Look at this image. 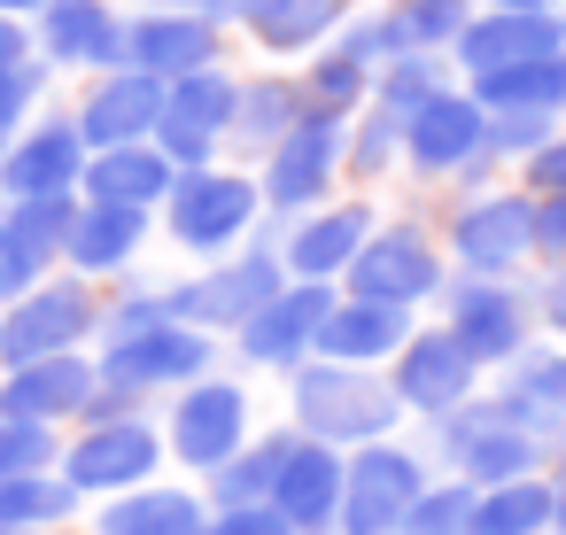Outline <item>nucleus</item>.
Wrapping results in <instances>:
<instances>
[{
  "mask_svg": "<svg viewBox=\"0 0 566 535\" xmlns=\"http://www.w3.org/2000/svg\"><path fill=\"white\" fill-rule=\"evenodd\" d=\"M24 9H48V0H0V17H24Z\"/></svg>",
  "mask_w": 566,
  "mask_h": 535,
  "instance_id": "nucleus-54",
  "label": "nucleus"
},
{
  "mask_svg": "<svg viewBox=\"0 0 566 535\" xmlns=\"http://www.w3.org/2000/svg\"><path fill=\"white\" fill-rule=\"evenodd\" d=\"M156 218L187 256L218 264V256H233V249H249L264 233V195H256L249 164H210V171H179Z\"/></svg>",
  "mask_w": 566,
  "mask_h": 535,
  "instance_id": "nucleus-6",
  "label": "nucleus"
},
{
  "mask_svg": "<svg viewBox=\"0 0 566 535\" xmlns=\"http://www.w3.org/2000/svg\"><path fill=\"white\" fill-rule=\"evenodd\" d=\"M558 481V473H551ZM551 535H566V481H558V520H551Z\"/></svg>",
  "mask_w": 566,
  "mask_h": 535,
  "instance_id": "nucleus-55",
  "label": "nucleus"
},
{
  "mask_svg": "<svg viewBox=\"0 0 566 535\" xmlns=\"http://www.w3.org/2000/svg\"><path fill=\"white\" fill-rule=\"evenodd\" d=\"M311 117L303 102V78L295 71H264V78H241V102H233V133H226V156H241L249 171Z\"/></svg>",
  "mask_w": 566,
  "mask_h": 535,
  "instance_id": "nucleus-26",
  "label": "nucleus"
},
{
  "mask_svg": "<svg viewBox=\"0 0 566 535\" xmlns=\"http://www.w3.org/2000/svg\"><path fill=\"white\" fill-rule=\"evenodd\" d=\"M465 94H473L489 117H504V109H543V117H566V63H558V55H543V63H512V71L473 78Z\"/></svg>",
  "mask_w": 566,
  "mask_h": 535,
  "instance_id": "nucleus-36",
  "label": "nucleus"
},
{
  "mask_svg": "<svg viewBox=\"0 0 566 535\" xmlns=\"http://www.w3.org/2000/svg\"><path fill=\"white\" fill-rule=\"evenodd\" d=\"M543 264H566V195L535 202V272Z\"/></svg>",
  "mask_w": 566,
  "mask_h": 535,
  "instance_id": "nucleus-49",
  "label": "nucleus"
},
{
  "mask_svg": "<svg viewBox=\"0 0 566 535\" xmlns=\"http://www.w3.org/2000/svg\"><path fill=\"white\" fill-rule=\"evenodd\" d=\"M442 86H458L450 55H427V48H411V55H396V63L373 78V109H388V117H411V109H427Z\"/></svg>",
  "mask_w": 566,
  "mask_h": 535,
  "instance_id": "nucleus-39",
  "label": "nucleus"
},
{
  "mask_svg": "<svg viewBox=\"0 0 566 535\" xmlns=\"http://www.w3.org/2000/svg\"><path fill=\"white\" fill-rule=\"evenodd\" d=\"M473 9H481V0H388V17L403 24V40L427 48V55H450L458 32L473 24Z\"/></svg>",
  "mask_w": 566,
  "mask_h": 535,
  "instance_id": "nucleus-41",
  "label": "nucleus"
},
{
  "mask_svg": "<svg viewBox=\"0 0 566 535\" xmlns=\"http://www.w3.org/2000/svg\"><path fill=\"white\" fill-rule=\"evenodd\" d=\"M0 156H9V140H0Z\"/></svg>",
  "mask_w": 566,
  "mask_h": 535,
  "instance_id": "nucleus-57",
  "label": "nucleus"
},
{
  "mask_svg": "<svg viewBox=\"0 0 566 535\" xmlns=\"http://www.w3.org/2000/svg\"><path fill=\"white\" fill-rule=\"evenodd\" d=\"M71 225H78V195H55V202H17L9 210V233L24 249L32 272H55L63 249H71Z\"/></svg>",
  "mask_w": 566,
  "mask_h": 535,
  "instance_id": "nucleus-40",
  "label": "nucleus"
},
{
  "mask_svg": "<svg viewBox=\"0 0 566 535\" xmlns=\"http://www.w3.org/2000/svg\"><path fill=\"white\" fill-rule=\"evenodd\" d=\"M233 102H241V71L210 63L195 78L164 86V117H156V156L171 171H210L226 164V133H233Z\"/></svg>",
  "mask_w": 566,
  "mask_h": 535,
  "instance_id": "nucleus-15",
  "label": "nucleus"
},
{
  "mask_svg": "<svg viewBox=\"0 0 566 535\" xmlns=\"http://www.w3.org/2000/svg\"><path fill=\"white\" fill-rule=\"evenodd\" d=\"M102 373H94V349H71V357H40V365H9L0 380V419H32V427H63L94 403Z\"/></svg>",
  "mask_w": 566,
  "mask_h": 535,
  "instance_id": "nucleus-21",
  "label": "nucleus"
},
{
  "mask_svg": "<svg viewBox=\"0 0 566 535\" xmlns=\"http://www.w3.org/2000/svg\"><path fill=\"white\" fill-rule=\"evenodd\" d=\"M287 427L303 442H326V450H365V442H388L403 434V403L388 388V373H365V365H334V357H311L303 373H287Z\"/></svg>",
  "mask_w": 566,
  "mask_h": 535,
  "instance_id": "nucleus-1",
  "label": "nucleus"
},
{
  "mask_svg": "<svg viewBox=\"0 0 566 535\" xmlns=\"http://www.w3.org/2000/svg\"><path fill=\"white\" fill-rule=\"evenodd\" d=\"M295 442H303V434L280 419L272 434H256L249 450H233L218 473H202V481H195V489H202V504H210V512H256V504H272V481H280V465L295 458Z\"/></svg>",
  "mask_w": 566,
  "mask_h": 535,
  "instance_id": "nucleus-33",
  "label": "nucleus"
},
{
  "mask_svg": "<svg viewBox=\"0 0 566 535\" xmlns=\"http://www.w3.org/2000/svg\"><path fill=\"white\" fill-rule=\"evenodd\" d=\"M434 233H442L450 272H465V280H527L535 272V202L512 179L481 187V195H450L434 210Z\"/></svg>",
  "mask_w": 566,
  "mask_h": 535,
  "instance_id": "nucleus-4",
  "label": "nucleus"
},
{
  "mask_svg": "<svg viewBox=\"0 0 566 535\" xmlns=\"http://www.w3.org/2000/svg\"><path fill=\"white\" fill-rule=\"evenodd\" d=\"M48 272H32L24 264V249H17V233H9V218H0V303H17L24 287H40Z\"/></svg>",
  "mask_w": 566,
  "mask_h": 535,
  "instance_id": "nucleus-50",
  "label": "nucleus"
},
{
  "mask_svg": "<svg viewBox=\"0 0 566 535\" xmlns=\"http://www.w3.org/2000/svg\"><path fill=\"white\" fill-rule=\"evenodd\" d=\"M210 63H226V32L218 24H202V17H171V9H148V17H133L125 24V71H148V78H195V71H210Z\"/></svg>",
  "mask_w": 566,
  "mask_h": 535,
  "instance_id": "nucleus-25",
  "label": "nucleus"
},
{
  "mask_svg": "<svg viewBox=\"0 0 566 535\" xmlns=\"http://www.w3.org/2000/svg\"><path fill=\"white\" fill-rule=\"evenodd\" d=\"M55 465H63V442H55V427H32V419H0V481L55 473Z\"/></svg>",
  "mask_w": 566,
  "mask_h": 535,
  "instance_id": "nucleus-44",
  "label": "nucleus"
},
{
  "mask_svg": "<svg viewBox=\"0 0 566 535\" xmlns=\"http://www.w3.org/2000/svg\"><path fill=\"white\" fill-rule=\"evenodd\" d=\"M481 9H558V0H481Z\"/></svg>",
  "mask_w": 566,
  "mask_h": 535,
  "instance_id": "nucleus-53",
  "label": "nucleus"
},
{
  "mask_svg": "<svg viewBox=\"0 0 566 535\" xmlns=\"http://www.w3.org/2000/svg\"><path fill=\"white\" fill-rule=\"evenodd\" d=\"M218 365H226V342L202 334V326H179V318H164V326H148V334H125V342H102V349H94L102 388L133 396L140 411H148L156 396H179V388L210 380Z\"/></svg>",
  "mask_w": 566,
  "mask_h": 535,
  "instance_id": "nucleus-8",
  "label": "nucleus"
},
{
  "mask_svg": "<svg viewBox=\"0 0 566 535\" xmlns=\"http://www.w3.org/2000/svg\"><path fill=\"white\" fill-rule=\"evenodd\" d=\"M543 140H558V117H543V109H504V117H489V156L504 164V179H512Z\"/></svg>",
  "mask_w": 566,
  "mask_h": 535,
  "instance_id": "nucleus-45",
  "label": "nucleus"
},
{
  "mask_svg": "<svg viewBox=\"0 0 566 535\" xmlns=\"http://www.w3.org/2000/svg\"><path fill=\"white\" fill-rule=\"evenodd\" d=\"M551 520H558V481L551 473H527V481L481 489L465 535H551Z\"/></svg>",
  "mask_w": 566,
  "mask_h": 535,
  "instance_id": "nucleus-34",
  "label": "nucleus"
},
{
  "mask_svg": "<svg viewBox=\"0 0 566 535\" xmlns=\"http://www.w3.org/2000/svg\"><path fill=\"white\" fill-rule=\"evenodd\" d=\"M427 481H434V465H427V450L411 434H388V442L349 450L334 535H403V520H411V504H419Z\"/></svg>",
  "mask_w": 566,
  "mask_h": 535,
  "instance_id": "nucleus-11",
  "label": "nucleus"
},
{
  "mask_svg": "<svg viewBox=\"0 0 566 535\" xmlns=\"http://www.w3.org/2000/svg\"><path fill=\"white\" fill-rule=\"evenodd\" d=\"M450 287V256H442V233L427 210H380L373 241L357 249L342 295H365V303H388V311H411L427 318Z\"/></svg>",
  "mask_w": 566,
  "mask_h": 535,
  "instance_id": "nucleus-3",
  "label": "nucleus"
},
{
  "mask_svg": "<svg viewBox=\"0 0 566 535\" xmlns=\"http://www.w3.org/2000/svg\"><path fill=\"white\" fill-rule=\"evenodd\" d=\"M357 0H264V9L241 17V32L272 55V63H311L342 24H349Z\"/></svg>",
  "mask_w": 566,
  "mask_h": 535,
  "instance_id": "nucleus-32",
  "label": "nucleus"
},
{
  "mask_svg": "<svg viewBox=\"0 0 566 535\" xmlns=\"http://www.w3.org/2000/svg\"><path fill=\"white\" fill-rule=\"evenodd\" d=\"M411 311H388V303H365V295H334L326 326H318V357L334 365H365V373H388V357L411 342Z\"/></svg>",
  "mask_w": 566,
  "mask_h": 535,
  "instance_id": "nucleus-27",
  "label": "nucleus"
},
{
  "mask_svg": "<svg viewBox=\"0 0 566 535\" xmlns=\"http://www.w3.org/2000/svg\"><path fill=\"white\" fill-rule=\"evenodd\" d=\"M164 427L148 419V411H125V419H86L78 434H71V450H63V481L78 489V504L86 496H125V489H148V481H164Z\"/></svg>",
  "mask_w": 566,
  "mask_h": 535,
  "instance_id": "nucleus-13",
  "label": "nucleus"
},
{
  "mask_svg": "<svg viewBox=\"0 0 566 535\" xmlns=\"http://www.w3.org/2000/svg\"><path fill=\"white\" fill-rule=\"evenodd\" d=\"M280 287H287V272H280V249H272V218H264V233H256L249 249L202 264L195 280H171L164 295H171V318H179V326H202V334L233 342Z\"/></svg>",
  "mask_w": 566,
  "mask_h": 535,
  "instance_id": "nucleus-7",
  "label": "nucleus"
},
{
  "mask_svg": "<svg viewBox=\"0 0 566 535\" xmlns=\"http://www.w3.org/2000/svg\"><path fill=\"white\" fill-rule=\"evenodd\" d=\"M171 164L156 156V140H133V148H102V156H86V179H78V202H109V210H164V195H171Z\"/></svg>",
  "mask_w": 566,
  "mask_h": 535,
  "instance_id": "nucleus-30",
  "label": "nucleus"
},
{
  "mask_svg": "<svg viewBox=\"0 0 566 535\" xmlns=\"http://www.w3.org/2000/svg\"><path fill=\"white\" fill-rule=\"evenodd\" d=\"M473 481H450V473H434L427 489H419V504H411V520H403V535H465L473 527Z\"/></svg>",
  "mask_w": 566,
  "mask_h": 535,
  "instance_id": "nucleus-43",
  "label": "nucleus"
},
{
  "mask_svg": "<svg viewBox=\"0 0 566 535\" xmlns=\"http://www.w3.org/2000/svg\"><path fill=\"white\" fill-rule=\"evenodd\" d=\"M32 63V32L17 17H0V71H24Z\"/></svg>",
  "mask_w": 566,
  "mask_h": 535,
  "instance_id": "nucleus-52",
  "label": "nucleus"
},
{
  "mask_svg": "<svg viewBox=\"0 0 566 535\" xmlns=\"http://www.w3.org/2000/svg\"><path fill=\"white\" fill-rule=\"evenodd\" d=\"M558 63H566V48H558Z\"/></svg>",
  "mask_w": 566,
  "mask_h": 535,
  "instance_id": "nucleus-58",
  "label": "nucleus"
},
{
  "mask_svg": "<svg viewBox=\"0 0 566 535\" xmlns=\"http://www.w3.org/2000/svg\"><path fill=\"white\" fill-rule=\"evenodd\" d=\"M202 527H210V504L195 481H148L94 512V535H202Z\"/></svg>",
  "mask_w": 566,
  "mask_h": 535,
  "instance_id": "nucleus-31",
  "label": "nucleus"
},
{
  "mask_svg": "<svg viewBox=\"0 0 566 535\" xmlns=\"http://www.w3.org/2000/svg\"><path fill=\"white\" fill-rule=\"evenodd\" d=\"M295 78H303V102H311L318 117H357V109L373 102V71H365L357 55H342L334 40H326Z\"/></svg>",
  "mask_w": 566,
  "mask_h": 535,
  "instance_id": "nucleus-38",
  "label": "nucleus"
},
{
  "mask_svg": "<svg viewBox=\"0 0 566 535\" xmlns=\"http://www.w3.org/2000/svg\"><path fill=\"white\" fill-rule=\"evenodd\" d=\"M342 148H349V117H303L264 164H256V195H264V218L272 225H287V218H303V210H326L334 195H349L342 187Z\"/></svg>",
  "mask_w": 566,
  "mask_h": 535,
  "instance_id": "nucleus-12",
  "label": "nucleus"
},
{
  "mask_svg": "<svg viewBox=\"0 0 566 535\" xmlns=\"http://www.w3.org/2000/svg\"><path fill=\"white\" fill-rule=\"evenodd\" d=\"M403 179L442 187V195L504 187V164L489 156V109L465 86H442L427 109L403 117Z\"/></svg>",
  "mask_w": 566,
  "mask_h": 535,
  "instance_id": "nucleus-2",
  "label": "nucleus"
},
{
  "mask_svg": "<svg viewBox=\"0 0 566 535\" xmlns=\"http://www.w3.org/2000/svg\"><path fill=\"white\" fill-rule=\"evenodd\" d=\"M78 512V489L63 473H24V481H0V527L9 535H55Z\"/></svg>",
  "mask_w": 566,
  "mask_h": 535,
  "instance_id": "nucleus-37",
  "label": "nucleus"
},
{
  "mask_svg": "<svg viewBox=\"0 0 566 535\" xmlns=\"http://www.w3.org/2000/svg\"><path fill=\"white\" fill-rule=\"evenodd\" d=\"M380 225V202L373 195H334L326 210H303L287 225H272V249H280V272L287 280H311V287H342L357 249L373 241Z\"/></svg>",
  "mask_w": 566,
  "mask_h": 535,
  "instance_id": "nucleus-16",
  "label": "nucleus"
},
{
  "mask_svg": "<svg viewBox=\"0 0 566 535\" xmlns=\"http://www.w3.org/2000/svg\"><path fill=\"white\" fill-rule=\"evenodd\" d=\"M558 133H566V117H558Z\"/></svg>",
  "mask_w": 566,
  "mask_h": 535,
  "instance_id": "nucleus-59",
  "label": "nucleus"
},
{
  "mask_svg": "<svg viewBox=\"0 0 566 535\" xmlns=\"http://www.w3.org/2000/svg\"><path fill=\"white\" fill-rule=\"evenodd\" d=\"M334 295L342 287H311V280H287L226 349L249 365V373H272V380H287V373H303L311 357H318V326H326V311H334Z\"/></svg>",
  "mask_w": 566,
  "mask_h": 535,
  "instance_id": "nucleus-18",
  "label": "nucleus"
},
{
  "mask_svg": "<svg viewBox=\"0 0 566 535\" xmlns=\"http://www.w3.org/2000/svg\"><path fill=\"white\" fill-rule=\"evenodd\" d=\"M40 86H48V63H24V71H0V140H17V125L40 109Z\"/></svg>",
  "mask_w": 566,
  "mask_h": 535,
  "instance_id": "nucleus-47",
  "label": "nucleus"
},
{
  "mask_svg": "<svg viewBox=\"0 0 566 535\" xmlns=\"http://www.w3.org/2000/svg\"><path fill=\"white\" fill-rule=\"evenodd\" d=\"M334 48H342V55H357V63L373 71V78H380V71H388L396 55H411V40H403V24L388 17V0H380V9H349V24L334 32Z\"/></svg>",
  "mask_w": 566,
  "mask_h": 535,
  "instance_id": "nucleus-42",
  "label": "nucleus"
},
{
  "mask_svg": "<svg viewBox=\"0 0 566 535\" xmlns=\"http://www.w3.org/2000/svg\"><path fill=\"white\" fill-rule=\"evenodd\" d=\"M342 450L326 442H295V458L280 465L272 481V512L295 527V535H334V512H342Z\"/></svg>",
  "mask_w": 566,
  "mask_h": 535,
  "instance_id": "nucleus-28",
  "label": "nucleus"
},
{
  "mask_svg": "<svg viewBox=\"0 0 566 535\" xmlns=\"http://www.w3.org/2000/svg\"><path fill=\"white\" fill-rule=\"evenodd\" d=\"M156 117H164V78H148V71H102V78L86 86V102L71 109L86 156H102V148H133V140H156Z\"/></svg>",
  "mask_w": 566,
  "mask_h": 535,
  "instance_id": "nucleus-20",
  "label": "nucleus"
},
{
  "mask_svg": "<svg viewBox=\"0 0 566 535\" xmlns=\"http://www.w3.org/2000/svg\"><path fill=\"white\" fill-rule=\"evenodd\" d=\"M164 458L171 465H187L195 481L202 473H218L233 450H249L256 442V396H249V380L241 373H210V380H195V388H179L171 403H164Z\"/></svg>",
  "mask_w": 566,
  "mask_h": 535,
  "instance_id": "nucleus-9",
  "label": "nucleus"
},
{
  "mask_svg": "<svg viewBox=\"0 0 566 535\" xmlns=\"http://www.w3.org/2000/svg\"><path fill=\"white\" fill-rule=\"evenodd\" d=\"M489 396L504 403V419L512 427H527L543 450L566 434V349L558 342H527L496 380H489Z\"/></svg>",
  "mask_w": 566,
  "mask_h": 535,
  "instance_id": "nucleus-23",
  "label": "nucleus"
},
{
  "mask_svg": "<svg viewBox=\"0 0 566 535\" xmlns=\"http://www.w3.org/2000/svg\"><path fill=\"white\" fill-rule=\"evenodd\" d=\"M527 311H535V334L566 349V264H543V272H527Z\"/></svg>",
  "mask_w": 566,
  "mask_h": 535,
  "instance_id": "nucleus-46",
  "label": "nucleus"
},
{
  "mask_svg": "<svg viewBox=\"0 0 566 535\" xmlns=\"http://www.w3.org/2000/svg\"><path fill=\"white\" fill-rule=\"evenodd\" d=\"M489 380L527 349V342H543L535 334V311H527V280H465V272H450V287H442V303L427 311Z\"/></svg>",
  "mask_w": 566,
  "mask_h": 535,
  "instance_id": "nucleus-10",
  "label": "nucleus"
},
{
  "mask_svg": "<svg viewBox=\"0 0 566 535\" xmlns=\"http://www.w3.org/2000/svg\"><path fill=\"white\" fill-rule=\"evenodd\" d=\"M148 9H171V17H202V24H241V0H148Z\"/></svg>",
  "mask_w": 566,
  "mask_h": 535,
  "instance_id": "nucleus-51",
  "label": "nucleus"
},
{
  "mask_svg": "<svg viewBox=\"0 0 566 535\" xmlns=\"http://www.w3.org/2000/svg\"><path fill=\"white\" fill-rule=\"evenodd\" d=\"M102 334V287L94 280H40L9 303L0 318V365H40V357H71Z\"/></svg>",
  "mask_w": 566,
  "mask_h": 535,
  "instance_id": "nucleus-14",
  "label": "nucleus"
},
{
  "mask_svg": "<svg viewBox=\"0 0 566 535\" xmlns=\"http://www.w3.org/2000/svg\"><path fill=\"white\" fill-rule=\"evenodd\" d=\"M419 450H427V465H434V473L473 481V489H504V481L551 473V450H543L527 427H512V419H504V403H496L489 388H481L473 403H458L450 419L419 427Z\"/></svg>",
  "mask_w": 566,
  "mask_h": 535,
  "instance_id": "nucleus-5",
  "label": "nucleus"
},
{
  "mask_svg": "<svg viewBox=\"0 0 566 535\" xmlns=\"http://www.w3.org/2000/svg\"><path fill=\"white\" fill-rule=\"evenodd\" d=\"M249 9H264V0H241V17H249Z\"/></svg>",
  "mask_w": 566,
  "mask_h": 535,
  "instance_id": "nucleus-56",
  "label": "nucleus"
},
{
  "mask_svg": "<svg viewBox=\"0 0 566 535\" xmlns=\"http://www.w3.org/2000/svg\"><path fill=\"white\" fill-rule=\"evenodd\" d=\"M86 179V140L71 117H40L32 133L9 140V156H0V187H9L17 202H55V195H78Z\"/></svg>",
  "mask_w": 566,
  "mask_h": 535,
  "instance_id": "nucleus-22",
  "label": "nucleus"
},
{
  "mask_svg": "<svg viewBox=\"0 0 566 535\" xmlns=\"http://www.w3.org/2000/svg\"><path fill=\"white\" fill-rule=\"evenodd\" d=\"M148 249V210H109V202H78V225H71V280H125L133 256Z\"/></svg>",
  "mask_w": 566,
  "mask_h": 535,
  "instance_id": "nucleus-29",
  "label": "nucleus"
},
{
  "mask_svg": "<svg viewBox=\"0 0 566 535\" xmlns=\"http://www.w3.org/2000/svg\"><path fill=\"white\" fill-rule=\"evenodd\" d=\"M403 171V117H388V109H357L349 117V148H342V187L349 195H373V187H388Z\"/></svg>",
  "mask_w": 566,
  "mask_h": 535,
  "instance_id": "nucleus-35",
  "label": "nucleus"
},
{
  "mask_svg": "<svg viewBox=\"0 0 566 535\" xmlns=\"http://www.w3.org/2000/svg\"><path fill=\"white\" fill-rule=\"evenodd\" d=\"M40 63L63 71H125V17L109 0H48L40 9Z\"/></svg>",
  "mask_w": 566,
  "mask_h": 535,
  "instance_id": "nucleus-24",
  "label": "nucleus"
},
{
  "mask_svg": "<svg viewBox=\"0 0 566 535\" xmlns=\"http://www.w3.org/2000/svg\"><path fill=\"white\" fill-rule=\"evenodd\" d=\"M558 48H566V9H473V24L450 48V71H458V86H473L489 71L543 63Z\"/></svg>",
  "mask_w": 566,
  "mask_h": 535,
  "instance_id": "nucleus-19",
  "label": "nucleus"
},
{
  "mask_svg": "<svg viewBox=\"0 0 566 535\" xmlns=\"http://www.w3.org/2000/svg\"><path fill=\"white\" fill-rule=\"evenodd\" d=\"M512 187L527 195V202H551V195H566V133L558 140H543L520 171H512Z\"/></svg>",
  "mask_w": 566,
  "mask_h": 535,
  "instance_id": "nucleus-48",
  "label": "nucleus"
},
{
  "mask_svg": "<svg viewBox=\"0 0 566 535\" xmlns=\"http://www.w3.org/2000/svg\"><path fill=\"white\" fill-rule=\"evenodd\" d=\"M388 388H396V403H403L411 427H434V419H450L458 403H473V396L489 388V373H481L434 318H419L411 342L388 357Z\"/></svg>",
  "mask_w": 566,
  "mask_h": 535,
  "instance_id": "nucleus-17",
  "label": "nucleus"
}]
</instances>
